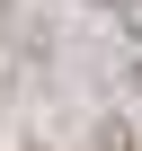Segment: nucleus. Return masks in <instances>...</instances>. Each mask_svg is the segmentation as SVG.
<instances>
[{
	"mask_svg": "<svg viewBox=\"0 0 142 151\" xmlns=\"http://www.w3.org/2000/svg\"><path fill=\"white\" fill-rule=\"evenodd\" d=\"M89 151H142V133H133V116H115V107H107V116L89 124Z\"/></svg>",
	"mask_w": 142,
	"mask_h": 151,
	"instance_id": "f257e3e1",
	"label": "nucleus"
},
{
	"mask_svg": "<svg viewBox=\"0 0 142 151\" xmlns=\"http://www.w3.org/2000/svg\"><path fill=\"white\" fill-rule=\"evenodd\" d=\"M115 27H124V36L142 45V0H124V9H115Z\"/></svg>",
	"mask_w": 142,
	"mask_h": 151,
	"instance_id": "f03ea898",
	"label": "nucleus"
},
{
	"mask_svg": "<svg viewBox=\"0 0 142 151\" xmlns=\"http://www.w3.org/2000/svg\"><path fill=\"white\" fill-rule=\"evenodd\" d=\"M124 89H133V98H142V45H133V62H124Z\"/></svg>",
	"mask_w": 142,
	"mask_h": 151,
	"instance_id": "7ed1b4c3",
	"label": "nucleus"
},
{
	"mask_svg": "<svg viewBox=\"0 0 142 151\" xmlns=\"http://www.w3.org/2000/svg\"><path fill=\"white\" fill-rule=\"evenodd\" d=\"M18 151H53V133H27V142H18Z\"/></svg>",
	"mask_w": 142,
	"mask_h": 151,
	"instance_id": "20e7f679",
	"label": "nucleus"
},
{
	"mask_svg": "<svg viewBox=\"0 0 142 151\" xmlns=\"http://www.w3.org/2000/svg\"><path fill=\"white\" fill-rule=\"evenodd\" d=\"M89 9H107V18H115V9H124V0H89Z\"/></svg>",
	"mask_w": 142,
	"mask_h": 151,
	"instance_id": "39448f33",
	"label": "nucleus"
}]
</instances>
